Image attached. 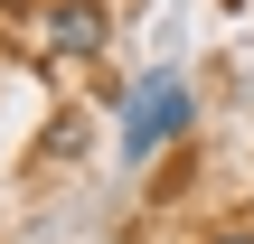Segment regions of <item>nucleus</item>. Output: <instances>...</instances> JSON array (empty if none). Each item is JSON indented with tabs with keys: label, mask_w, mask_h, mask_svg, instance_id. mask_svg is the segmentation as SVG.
Listing matches in <instances>:
<instances>
[{
	"label": "nucleus",
	"mask_w": 254,
	"mask_h": 244,
	"mask_svg": "<svg viewBox=\"0 0 254 244\" xmlns=\"http://www.w3.org/2000/svg\"><path fill=\"white\" fill-rule=\"evenodd\" d=\"M189 122H198V85H189L179 66H151V75L123 94V132H113V160H123V169H151L160 150H179V141H189Z\"/></svg>",
	"instance_id": "obj_1"
},
{
	"label": "nucleus",
	"mask_w": 254,
	"mask_h": 244,
	"mask_svg": "<svg viewBox=\"0 0 254 244\" xmlns=\"http://www.w3.org/2000/svg\"><path fill=\"white\" fill-rule=\"evenodd\" d=\"M38 38H47L57 56H104V47H113V9H104V0H47V9H38Z\"/></svg>",
	"instance_id": "obj_2"
},
{
	"label": "nucleus",
	"mask_w": 254,
	"mask_h": 244,
	"mask_svg": "<svg viewBox=\"0 0 254 244\" xmlns=\"http://www.w3.org/2000/svg\"><path fill=\"white\" fill-rule=\"evenodd\" d=\"M226 244H254V235H226Z\"/></svg>",
	"instance_id": "obj_3"
}]
</instances>
